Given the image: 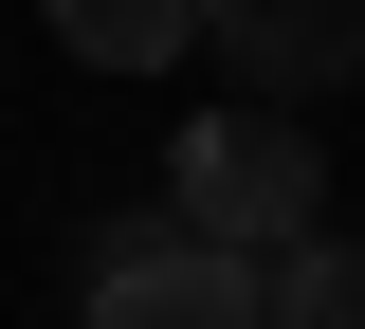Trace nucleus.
Masks as SVG:
<instances>
[{"label": "nucleus", "instance_id": "obj_1", "mask_svg": "<svg viewBox=\"0 0 365 329\" xmlns=\"http://www.w3.org/2000/svg\"><path fill=\"white\" fill-rule=\"evenodd\" d=\"M165 201H182L201 238H237V256H292V238L329 220V146H311V110H292V92H237V110L182 128Z\"/></svg>", "mask_w": 365, "mask_h": 329}, {"label": "nucleus", "instance_id": "obj_2", "mask_svg": "<svg viewBox=\"0 0 365 329\" xmlns=\"http://www.w3.org/2000/svg\"><path fill=\"white\" fill-rule=\"evenodd\" d=\"M91 329H274V256L201 238L182 201L91 220Z\"/></svg>", "mask_w": 365, "mask_h": 329}, {"label": "nucleus", "instance_id": "obj_3", "mask_svg": "<svg viewBox=\"0 0 365 329\" xmlns=\"http://www.w3.org/2000/svg\"><path fill=\"white\" fill-rule=\"evenodd\" d=\"M201 37H220V74H237V92L329 110V92L365 74V0H201Z\"/></svg>", "mask_w": 365, "mask_h": 329}, {"label": "nucleus", "instance_id": "obj_4", "mask_svg": "<svg viewBox=\"0 0 365 329\" xmlns=\"http://www.w3.org/2000/svg\"><path fill=\"white\" fill-rule=\"evenodd\" d=\"M55 37H73L91 74H182V55H201V0H55Z\"/></svg>", "mask_w": 365, "mask_h": 329}, {"label": "nucleus", "instance_id": "obj_5", "mask_svg": "<svg viewBox=\"0 0 365 329\" xmlns=\"http://www.w3.org/2000/svg\"><path fill=\"white\" fill-rule=\"evenodd\" d=\"M274 329H365V238H292V256H274Z\"/></svg>", "mask_w": 365, "mask_h": 329}]
</instances>
